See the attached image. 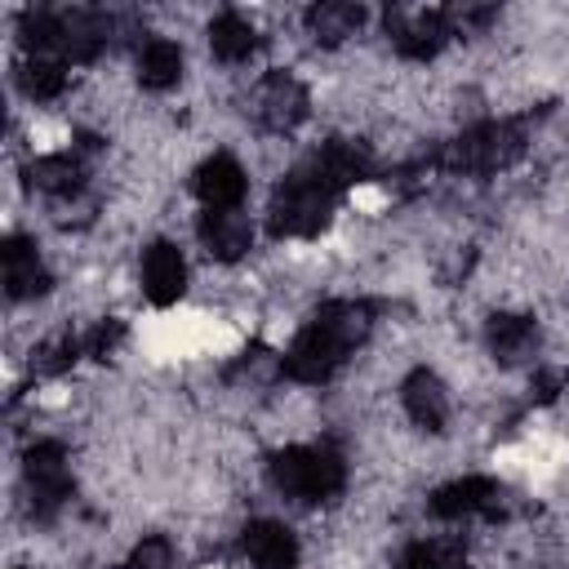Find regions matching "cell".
Returning <instances> with one entry per match:
<instances>
[{"label": "cell", "instance_id": "1", "mask_svg": "<svg viewBox=\"0 0 569 569\" xmlns=\"http://www.w3.org/2000/svg\"><path fill=\"white\" fill-rule=\"evenodd\" d=\"M529 151V116L516 120H480L471 129H462L458 138L431 147L427 156L387 169V187L396 191H413L427 182V173H453V178H489L511 169L520 156Z\"/></svg>", "mask_w": 569, "mask_h": 569}, {"label": "cell", "instance_id": "2", "mask_svg": "<svg viewBox=\"0 0 569 569\" xmlns=\"http://www.w3.org/2000/svg\"><path fill=\"white\" fill-rule=\"evenodd\" d=\"M338 209V191L307 164L298 160L271 191V204H267V227L276 240H307V236H320L329 227Z\"/></svg>", "mask_w": 569, "mask_h": 569}, {"label": "cell", "instance_id": "3", "mask_svg": "<svg viewBox=\"0 0 569 569\" xmlns=\"http://www.w3.org/2000/svg\"><path fill=\"white\" fill-rule=\"evenodd\" d=\"M271 485L293 502H329L347 485V462L333 445H289L276 449L267 462Z\"/></svg>", "mask_w": 569, "mask_h": 569}, {"label": "cell", "instance_id": "4", "mask_svg": "<svg viewBox=\"0 0 569 569\" xmlns=\"http://www.w3.org/2000/svg\"><path fill=\"white\" fill-rule=\"evenodd\" d=\"M22 485H27V507L40 525L58 520V511L71 502L76 480L67 467V445L62 440H36L22 453Z\"/></svg>", "mask_w": 569, "mask_h": 569}, {"label": "cell", "instance_id": "5", "mask_svg": "<svg viewBox=\"0 0 569 569\" xmlns=\"http://www.w3.org/2000/svg\"><path fill=\"white\" fill-rule=\"evenodd\" d=\"M382 31L391 40V49L409 62H431L449 40H453V27H449V13L445 9H405V4H391L382 13Z\"/></svg>", "mask_w": 569, "mask_h": 569}, {"label": "cell", "instance_id": "6", "mask_svg": "<svg viewBox=\"0 0 569 569\" xmlns=\"http://www.w3.org/2000/svg\"><path fill=\"white\" fill-rule=\"evenodd\" d=\"M253 120L258 129L267 133H293L307 111H311V98H307V84L293 76V71H267L253 89Z\"/></svg>", "mask_w": 569, "mask_h": 569}, {"label": "cell", "instance_id": "7", "mask_svg": "<svg viewBox=\"0 0 569 569\" xmlns=\"http://www.w3.org/2000/svg\"><path fill=\"white\" fill-rule=\"evenodd\" d=\"M347 360H351V356H347L338 342H329V338L307 320V325L293 333V342L280 351V378L320 387V382H329Z\"/></svg>", "mask_w": 569, "mask_h": 569}, {"label": "cell", "instance_id": "8", "mask_svg": "<svg viewBox=\"0 0 569 569\" xmlns=\"http://www.w3.org/2000/svg\"><path fill=\"white\" fill-rule=\"evenodd\" d=\"M427 511H431L436 520H471V516L498 520V516H502V485L489 480V476L449 480V485H440V489L427 498Z\"/></svg>", "mask_w": 569, "mask_h": 569}, {"label": "cell", "instance_id": "9", "mask_svg": "<svg viewBox=\"0 0 569 569\" xmlns=\"http://www.w3.org/2000/svg\"><path fill=\"white\" fill-rule=\"evenodd\" d=\"M338 196L347 191V187H356V182H369L373 173H378V160H373V151H369V142H360V138H329V142H320L311 156H302Z\"/></svg>", "mask_w": 569, "mask_h": 569}, {"label": "cell", "instance_id": "10", "mask_svg": "<svg viewBox=\"0 0 569 569\" xmlns=\"http://www.w3.org/2000/svg\"><path fill=\"white\" fill-rule=\"evenodd\" d=\"M378 311H382V302H369V298H329L311 311V325L329 342H338L347 356H356V347H365Z\"/></svg>", "mask_w": 569, "mask_h": 569}, {"label": "cell", "instance_id": "11", "mask_svg": "<svg viewBox=\"0 0 569 569\" xmlns=\"http://www.w3.org/2000/svg\"><path fill=\"white\" fill-rule=\"evenodd\" d=\"M0 262H4V293L13 302H27V298H44L53 289V276L44 271L40 262V249L31 236H4L0 244Z\"/></svg>", "mask_w": 569, "mask_h": 569}, {"label": "cell", "instance_id": "12", "mask_svg": "<svg viewBox=\"0 0 569 569\" xmlns=\"http://www.w3.org/2000/svg\"><path fill=\"white\" fill-rule=\"evenodd\" d=\"M196 236L204 244L209 258L218 262H240L253 244V222L240 209H204L196 222Z\"/></svg>", "mask_w": 569, "mask_h": 569}, {"label": "cell", "instance_id": "13", "mask_svg": "<svg viewBox=\"0 0 569 569\" xmlns=\"http://www.w3.org/2000/svg\"><path fill=\"white\" fill-rule=\"evenodd\" d=\"M400 400H405V413H409L422 431H431V436L445 431V422H449V391H445L440 373H431L427 365L409 369L405 382H400Z\"/></svg>", "mask_w": 569, "mask_h": 569}, {"label": "cell", "instance_id": "14", "mask_svg": "<svg viewBox=\"0 0 569 569\" xmlns=\"http://www.w3.org/2000/svg\"><path fill=\"white\" fill-rule=\"evenodd\" d=\"M485 342H489V356L498 365H525L538 356L542 347V333L529 316H516V311H493L485 320Z\"/></svg>", "mask_w": 569, "mask_h": 569}, {"label": "cell", "instance_id": "15", "mask_svg": "<svg viewBox=\"0 0 569 569\" xmlns=\"http://www.w3.org/2000/svg\"><path fill=\"white\" fill-rule=\"evenodd\" d=\"M240 547L258 569H298V556H302L293 529L280 520H249L240 529Z\"/></svg>", "mask_w": 569, "mask_h": 569}, {"label": "cell", "instance_id": "16", "mask_svg": "<svg viewBox=\"0 0 569 569\" xmlns=\"http://www.w3.org/2000/svg\"><path fill=\"white\" fill-rule=\"evenodd\" d=\"M182 289H187V262H182L178 244H169V240L147 244V253H142V293L156 307H169V302L182 298Z\"/></svg>", "mask_w": 569, "mask_h": 569}, {"label": "cell", "instance_id": "17", "mask_svg": "<svg viewBox=\"0 0 569 569\" xmlns=\"http://www.w3.org/2000/svg\"><path fill=\"white\" fill-rule=\"evenodd\" d=\"M191 187H196V196L204 200V209H236V204L244 200V187H249V182H244L240 160L227 156V151H218V156H209V160L196 169Z\"/></svg>", "mask_w": 569, "mask_h": 569}, {"label": "cell", "instance_id": "18", "mask_svg": "<svg viewBox=\"0 0 569 569\" xmlns=\"http://www.w3.org/2000/svg\"><path fill=\"white\" fill-rule=\"evenodd\" d=\"M365 18H369V9L365 4H356V0H320V4H311L307 13H302V22H307V36L316 40V44H342L347 36H356L360 27H365Z\"/></svg>", "mask_w": 569, "mask_h": 569}, {"label": "cell", "instance_id": "19", "mask_svg": "<svg viewBox=\"0 0 569 569\" xmlns=\"http://www.w3.org/2000/svg\"><path fill=\"white\" fill-rule=\"evenodd\" d=\"M22 178H27V187H36V191H44V196L67 200V196H76V191L84 187V164H80V156H71V151H53V156H36V160L22 169Z\"/></svg>", "mask_w": 569, "mask_h": 569}, {"label": "cell", "instance_id": "20", "mask_svg": "<svg viewBox=\"0 0 569 569\" xmlns=\"http://www.w3.org/2000/svg\"><path fill=\"white\" fill-rule=\"evenodd\" d=\"M182 80V49L164 36H151L142 49H138V84L151 89V93H164Z\"/></svg>", "mask_w": 569, "mask_h": 569}, {"label": "cell", "instance_id": "21", "mask_svg": "<svg viewBox=\"0 0 569 569\" xmlns=\"http://www.w3.org/2000/svg\"><path fill=\"white\" fill-rule=\"evenodd\" d=\"M209 49L218 62H244L253 49H258V31L249 18H240L236 9H222L213 22H209Z\"/></svg>", "mask_w": 569, "mask_h": 569}, {"label": "cell", "instance_id": "22", "mask_svg": "<svg viewBox=\"0 0 569 569\" xmlns=\"http://www.w3.org/2000/svg\"><path fill=\"white\" fill-rule=\"evenodd\" d=\"M67 62L62 58H49V53H31L27 62H18V89L27 93V98H36V102H53V98H62V89H67Z\"/></svg>", "mask_w": 569, "mask_h": 569}, {"label": "cell", "instance_id": "23", "mask_svg": "<svg viewBox=\"0 0 569 569\" xmlns=\"http://www.w3.org/2000/svg\"><path fill=\"white\" fill-rule=\"evenodd\" d=\"M396 569H467L462 538H418L396 556Z\"/></svg>", "mask_w": 569, "mask_h": 569}, {"label": "cell", "instance_id": "24", "mask_svg": "<svg viewBox=\"0 0 569 569\" xmlns=\"http://www.w3.org/2000/svg\"><path fill=\"white\" fill-rule=\"evenodd\" d=\"M84 356V333H71V329H58L53 338H44V342H36L31 347V373H62V369H71L76 360Z\"/></svg>", "mask_w": 569, "mask_h": 569}, {"label": "cell", "instance_id": "25", "mask_svg": "<svg viewBox=\"0 0 569 569\" xmlns=\"http://www.w3.org/2000/svg\"><path fill=\"white\" fill-rule=\"evenodd\" d=\"M276 373H280V356L262 342L244 347L236 356V365H227V378H249V382H262V378H276Z\"/></svg>", "mask_w": 569, "mask_h": 569}, {"label": "cell", "instance_id": "26", "mask_svg": "<svg viewBox=\"0 0 569 569\" xmlns=\"http://www.w3.org/2000/svg\"><path fill=\"white\" fill-rule=\"evenodd\" d=\"M124 569H178V565H173V542H169L164 533L142 538V542L129 551Z\"/></svg>", "mask_w": 569, "mask_h": 569}, {"label": "cell", "instance_id": "27", "mask_svg": "<svg viewBox=\"0 0 569 569\" xmlns=\"http://www.w3.org/2000/svg\"><path fill=\"white\" fill-rule=\"evenodd\" d=\"M120 342H124V320L107 316V320H98V325L84 333V356H93V360H111V356L120 351Z\"/></svg>", "mask_w": 569, "mask_h": 569}, {"label": "cell", "instance_id": "28", "mask_svg": "<svg viewBox=\"0 0 569 569\" xmlns=\"http://www.w3.org/2000/svg\"><path fill=\"white\" fill-rule=\"evenodd\" d=\"M445 13H449L453 36H480V31H489V22L498 18V4H449Z\"/></svg>", "mask_w": 569, "mask_h": 569}, {"label": "cell", "instance_id": "29", "mask_svg": "<svg viewBox=\"0 0 569 569\" xmlns=\"http://www.w3.org/2000/svg\"><path fill=\"white\" fill-rule=\"evenodd\" d=\"M565 387H569V369L538 365V369H533V378H529V400H533V405H551Z\"/></svg>", "mask_w": 569, "mask_h": 569}]
</instances>
